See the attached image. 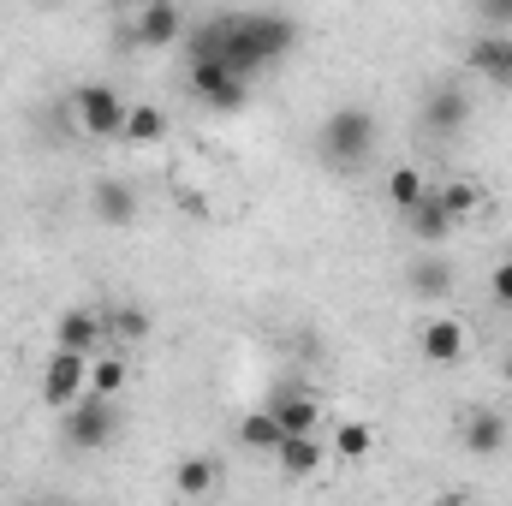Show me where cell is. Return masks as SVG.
<instances>
[{
    "label": "cell",
    "instance_id": "obj_21",
    "mask_svg": "<svg viewBox=\"0 0 512 506\" xmlns=\"http://www.w3.org/2000/svg\"><path fill=\"white\" fill-rule=\"evenodd\" d=\"M423 197H429V179H423V167H393V173H387V203H393L399 215H411Z\"/></svg>",
    "mask_w": 512,
    "mask_h": 506
},
{
    "label": "cell",
    "instance_id": "obj_17",
    "mask_svg": "<svg viewBox=\"0 0 512 506\" xmlns=\"http://www.w3.org/2000/svg\"><path fill=\"white\" fill-rule=\"evenodd\" d=\"M459 441H465V453L495 459V453L507 447V417H501V411H471L465 429H459Z\"/></svg>",
    "mask_w": 512,
    "mask_h": 506
},
{
    "label": "cell",
    "instance_id": "obj_4",
    "mask_svg": "<svg viewBox=\"0 0 512 506\" xmlns=\"http://www.w3.org/2000/svg\"><path fill=\"white\" fill-rule=\"evenodd\" d=\"M84 393H90V358H78V352H48V364H42V405H48V411H72Z\"/></svg>",
    "mask_w": 512,
    "mask_h": 506
},
{
    "label": "cell",
    "instance_id": "obj_1",
    "mask_svg": "<svg viewBox=\"0 0 512 506\" xmlns=\"http://www.w3.org/2000/svg\"><path fill=\"white\" fill-rule=\"evenodd\" d=\"M376 137H382V126H376V114L364 108V102H346V108H334L328 120H322V131H316V149H322V161L328 167H364L370 155H376Z\"/></svg>",
    "mask_w": 512,
    "mask_h": 506
},
{
    "label": "cell",
    "instance_id": "obj_25",
    "mask_svg": "<svg viewBox=\"0 0 512 506\" xmlns=\"http://www.w3.org/2000/svg\"><path fill=\"white\" fill-rule=\"evenodd\" d=\"M126 358L120 352H108V358H90V393L96 399H120V387H126Z\"/></svg>",
    "mask_w": 512,
    "mask_h": 506
},
{
    "label": "cell",
    "instance_id": "obj_15",
    "mask_svg": "<svg viewBox=\"0 0 512 506\" xmlns=\"http://www.w3.org/2000/svg\"><path fill=\"white\" fill-rule=\"evenodd\" d=\"M322 459H328V453H322V441H316V435H286V441L274 447V471H280V477H292V483L316 477V471H322Z\"/></svg>",
    "mask_w": 512,
    "mask_h": 506
},
{
    "label": "cell",
    "instance_id": "obj_13",
    "mask_svg": "<svg viewBox=\"0 0 512 506\" xmlns=\"http://www.w3.org/2000/svg\"><path fill=\"white\" fill-rule=\"evenodd\" d=\"M417 352H423L429 364H459V358H465V322H453V316H429L423 334H417Z\"/></svg>",
    "mask_w": 512,
    "mask_h": 506
},
{
    "label": "cell",
    "instance_id": "obj_9",
    "mask_svg": "<svg viewBox=\"0 0 512 506\" xmlns=\"http://www.w3.org/2000/svg\"><path fill=\"white\" fill-rule=\"evenodd\" d=\"M465 120H471V96L459 84H441V90L423 96V131L453 137V131H465Z\"/></svg>",
    "mask_w": 512,
    "mask_h": 506
},
{
    "label": "cell",
    "instance_id": "obj_27",
    "mask_svg": "<svg viewBox=\"0 0 512 506\" xmlns=\"http://www.w3.org/2000/svg\"><path fill=\"white\" fill-rule=\"evenodd\" d=\"M435 506H471V501H459V495H441V501H435Z\"/></svg>",
    "mask_w": 512,
    "mask_h": 506
},
{
    "label": "cell",
    "instance_id": "obj_16",
    "mask_svg": "<svg viewBox=\"0 0 512 506\" xmlns=\"http://www.w3.org/2000/svg\"><path fill=\"white\" fill-rule=\"evenodd\" d=\"M245 24H251V42L262 60H280L292 42H298V24L286 18V12H245Z\"/></svg>",
    "mask_w": 512,
    "mask_h": 506
},
{
    "label": "cell",
    "instance_id": "obj_11",
    "mask_svg": "<svg viewBox=\"0 0 512 506\" xmlns=\"http://www.w3.org/2000/svg\"><path fill=\"white\" fill-rule=\"evenodd\" d=\"M471 72L489 78L495 90H512V36H501V30L477 36V42H471Z\"/></svg>",
    "mask_w": 512,
    "mask_h": 506
},
{
    "label": "cell",
    "instance_id": "obj_18",
    "mask_svg": "<svg viewBox=\"0 0 512 506\" xmlns=\"http://www.w3.org/2000/svg\"><path fill=\"white\" fill-rule=\"evenodd\" d=\"M215 483H221V465H215L209 453H191V459H179V465H173V489H179L185 501L215 495Z\"/></svg>",
    "mask_w": 512,
    "mask_h": 506
},
{
    "label": "cell",
    "instance_id": "obj_10",
    "mask_svg": "<svg viewBox=\"0 0 512 506\" xmlns=\"http://www.w3.org/2000/svg\"><path fill=\"white\" fill-rule=\"evenodd\" d=\"M90 209H96L102 227H131V221H137V185H131V179H96Z\"/></svg>",
    "mask_w": 512,
    "mask_h": 506
},
{
    "label": "cell",
    "instance_id": "obj_20",
    "mask_svg": "<svg viewBox=\"0 0 512 506\" xmlns=\"http://www.w3.org/2000/svg\"><path fill=\"white\" fill-rule=\"evenodd\" d=\"M161 131H167V114H161L155 102H131L120 143H131V149H149V143H161Z\"/></svg>",
    "mask_w": 512,
    "mask_h": 506
},
{
    "label": "cell",
    "instance_id": "obj_3",
    "mask_svg": "<svg viewBox=\"0 0 512 506\" xmlns=\"http://www.w3.org/2000/svg\"><path fill=\"white\" fill-rule=\"evenodd\" d=\"M60 429H66V447H72V453H102V447H114V435H120V405L84 393L72 411H60Z\"/></svg>",
    "mask_w": 512,
    "mask_h": 506
},
{
    "label": "cell",
    "instance_id": "obj_7",
    "mask_svg": "<svg viewBox=\"0 0 512 506\" xmlns=\"http://www.w3.org/2000/svg\"><path fill=\"white\" fill-rule=\"evenodd\" d=\"M185 36V12L173 0H149L137 18H131V42L137 48H173Z\"/></svg>",
    "mask_w": 512,
    "mask_h": 506
},
{
    "label": "cell",
    "instance_id": "obj_19",
    "mask_svg": "<svg viewBox=\"0 0 512 506\" xmlns=\"http://www.w3.org/2000/svg\"><path fill=\"white\" fill-rule=\"evenodd\" d=\"M346 465H358V459H370L376 453V423H364V417H346V423H334V441H328Z\"/></svg>",
    "mask_w": 512,
    "mask_h": 506
},
{
    "label": "cell",
    "instance_id": "obj_6",
    "mask_svg": "<svg viewBox=\"0 0 512 506\" xmlns=\"http://www.w3.org/2000/svg\"><path fill=\"white\" fill-rule=\"evenodd\" d=\"M268 417L280 423V435H316L322 429V405L304 381H280L274 399H268Z\"/></svg>",
    "mask_w": 512,
    "mask_h": 506
},
{
    "label": "cell",
    "instance_id": "obj_5",
    "mask_svg": "<svg viewBox=\"0 0 512 506\" xmlns=\"http://www.w3.org/2000/svg\"><path fill=\"white\" fill-rule=\"evenodd\" d=\"M191 90H197L209 108H221V114L245 108V96H251V84H245L227 60H191Z\"/></svg>",
    "mask_w": 512,
    "mask_h": 506
},
{
    "label": "cell",
    "instance_id": "obj_12",
    "mask_svg": "<svg viewBox=\"0 0 512 506\" xmlns=\"http://www.w3.org/2000/svg\"><path fill=\"white\" fill-rule=\"evenodd\" d=\"M405 227H411V239H417L423 251H441V245L453 239V227H459V221L441 209V197H435V185H429V197H423V203L405 215Z\"/></svg>",
    "mask_w": 512,
    "mask_h": 506
},
{
    "label": "cell",
    "instance_id": "obj_8",
    "mask_svg": "<svg viewBox=\"0 0 512 506\" xmlns=\"http://www.w3.org/2000/svg\"><path fill=\"white\" fill-rule=\"evenodd\" d=\"M102 340H108L102 310H66V316L54 322V352H78V358H90Z\"/></svg>",
    "mask_w": 512,
    "mask_h": 506
},
{
    "label": "cell",
    "instance_id": "obj_2",
    "mask_svg": "<svg viewBox=\"0 0 512 506\" xmlns=\"http://www.w3.org/2000/svg\"><path fill=\"white\" fill-rule=\"evenodd\" d=\"M66 108H72V126L84 131V137H96V143L120 137V131H126V114H131V102L114 84H78V90L66 96Z\"/></svg>",
    "mask_w": 512,
    "mask_h": 506
},
{
    "label": "cell",
    "instance_id": "obj_26",
    "mask_svg": "<svg viewBox=\"0 0 512 506\" xmlns=\"http://www.w3.org/2000/svg\"><path fill=\"white\" fill-rule=\"evenodd\" d=\"M489 292H495V304H501V310H512V256H507V262H495Z\"/></svg>",
    "mask_w": 512,
    "mask_h": 506
},
{
    "label": "cell",
    "instance_id": "obj_22",
    "mask_svg": "<svg viewBox=\"0 0 512 506\" xmlns=\"http://www.w3.org/2000/svg\"><path fill=\"white\" fill-rule=\"evenodd\" d=\"M239 441H245L251 453H268V459H274V447H280L286 435H280V423H274L268 411H245V417H239Z\"/></svg>",
    "mask_w": 512,
    "mask_h": 506
},
{
    "label": "cell",
    "instance_id": "obj_24",
    "mask_svg": "<svg viewBox=\"0 0 512 506\" xmlns=\"http://www.w3.org/2000/svg\"><path fill=\"white\" fill-rule=\"evenodd\" d=\"M102 322H108V340H131V346L149 340V310L143 304H114Z\"/></svg>",
    "mask_w": 512,
    "mask_h": 506
},
{
    "label": "cell",
    "instance_id": "obj_14",
    "mask_svg": "<svg viewBox=\"0 0 512 506\" xmlns=\"http://www.w3.org/2000/svg\"><path fill=\"white\" fill-rule=\"evenodd\" d=\"M453 280H459V268H453L441 251H423L411 268H405V286H411L417 298H453Z\"/></svg>",
    "mask_w": 512,
    "mask_h": 506
},
{
    "label": "cell",
    "instance_id": "obj_23",
    "mask_svg": "<svg viewBox=\"0 0 512 506\" xmlns=\"http://www.w3.org/2000/svg\"><path fill=\"white\" fill-rule=\"evenodd\" d=\"M435 197H441V209L453 221H465V215L483 209V185H471V179H447V185H435Z\"/></svg>",
    "mask_w": 512,
    "mask_h": 506
},
{
    "label": "cell",
    "instance_id": "obj_28",
    "mask_svg": "<svg viewBox=\"0 0 512 506\" xmlns=\"http://www.w3.org/2000/svg\"><path fill=\"white\" fill-rule=\"evenodd\" d=\"M501 376H507V381H512V352H507V364H501Z\"/></svg>",
    "mask_w": 512,
    "mask_h": 506
}]
</instances>
